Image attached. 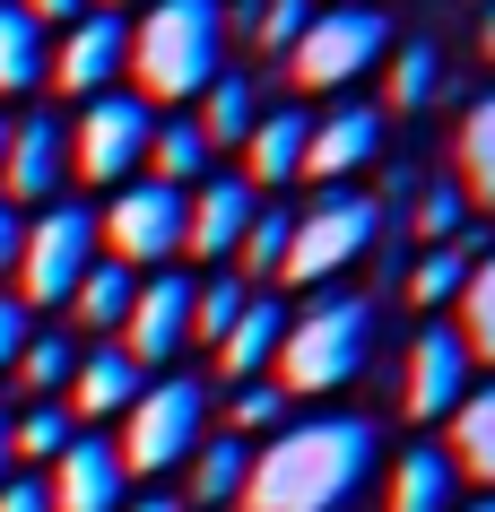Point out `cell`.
Listing matches in <instances>:
<instances>
[{"label": "cell", "mask_w": 495, "mask_h": 512, "mask_svg": "<svg viewBox=\"0 0 495 512\" xmlns=\"http://www.w3.org/2000/svg\"><path fill=\"white\" fill-rule=\"evenodd\" d=\"M374 460H383V434L365 417H287L270 443H252L244 512H348Z\"/></svg>", "instance_id": "cell-1"}, {"label": "cell", "mask_w": 495, "mask_h": 512, "mask_svg": "<svg viewBox=\"0 0 495 512\" xmlns=\"http://www.w3.org/2000/svg\"><path fill=\"white\" fill-rule=\"evenodd\" d=\"M139 79V105L165 113L200 96V87L226 70V9L218 0H148L131 27V61H122Z\"/></svg>", "instance_id": "cell-2"}, {"label": "cell", "mask_w": 495, "mask_h": 512, "mask_svg": "<svg viewBox=\"0 0 495 512\" xmlns=\"http://www.w3.org/2000/svg\"><path fill=\"white\" fill-rule=\"evenodd\" d=\"M374 330H383L374 296H357V287H330V296H313L296 322H287L270 382L287 391V400H330V391H348V382L374 365Z\"/></svg>", "instance_id": "cell-3"}, {"label": "cell", "mask_w": 495, "mask_h": 512, "mask_svg": "<svg viewBox=\"0 0 495 512\" xmlns=\"http://www.w3.org/2000/svg\"><path fill=\"white\" fill-rule=\"evenodd\" d=\"M200 443H209V382L200 374H148L139 400L122 408V434H113L122 478H165V469H183Z\"/></svg>", "instance_id": "cell-4"}, {"label": "cell", "mask_w": 495, "mask_h": 512, "mask_svg": "<svg viewBox=\"0 0 495 512\" xmlns=\"http://www.w3.org/2000/svg\"><path fill=\"white\" fill-rule=\"evenodd\" d=\"M374 243H383V191H313V209L287 226L278 287H322L330 296Z\"/></svg>", "instance_id": "cell-5"}, {"label": "cell", "mask_w": 495, "mask_h": 512, "mask_svg": "<svg viewBox=\"0 0 495 512\" xmlns=\"http://www.w3.org/2000/svg\"><path fill=\"white\" fill-rule=\"evenodd\" d=\"M391 18L383 9H365V0H330V9H313L304 18V35L287 44V87H304V96H339V87H357L374 61H391Z\"/></svg>", "instance_id": "cell-6"}, {"label": "cell", "mask_w": 495, "mask_h": 512, "mask_svg": "<svg viewBox=\"0 0 495 512\" xmlns=\"http://www.w3.org/2000/svg\"><path fill=\"white\" fill-rule=\"evenodd\" d=\"M105 261V243H96V209L87 200H44L27 217V235H18V270H9V296L44 313V304H70L87 270Z\"/></svg>", "instance_id": "cell-7"}, {"label": "cell", "mask_w": 495, "mask_h": 512, "mask_svg": "<svg viewBox=\"0 0 495 512\" xmlns=\"http://www.w3.org/2000/svg\"><path fill=\"white\" fill-rule=\"evenodd\" d=\"M148 131H157V113L139 105V96H87L79 122H61V157H70V174L96 191H122L139 183V157H148Z\"/></svg>", "instance_id": "cell-8"}, {"label": "cell", "mask_w": 495, "mask_h": 512, "mask_svg": "<svg viewBox=\"0 0 495 512\" xmlns=\"http://www.w3.org/2000/svg\"><path fill=\"white\" fill-rule=\"evenodd\" d=\"M183 209H192V191H165V183H122L113 191V209H96V243H105L122 270H165L174 252H183Z\"/></svg>", "instance_id": "cell-9"}, {"label": "cell", "mask_w": 495, "mask_h": 512, "mask_svg": "<svg viewBox=\"0 0 495 512\" xmlns=\"http://www.w3.org/2000/svg\"><path fill=\"white\" fill-rule=\"evenodd\" d=\"M113 348L131 356L139 374H165L174 356L192 348V278L183 270H148L131 287V313H122V330H113Z\"/></svg>", "instance_id": "cell-10"}, {"label": "cell", "mask_w": 495, "mask_h": 512, "mask_svg": "<svg viewBox=\"0 0 495 512\" xmlns=\"http://www.w3.org/2000/svg\"><path fill=\"white\" fill-rule=\"evenodd\" d=\"M383 157V105H330L313 113V139H304V183L348 191L357 174H374Z\"/></svg>", "instance_id": "cell-11"}, {"label": "cell", "mask_w": 495, "mask_h": 512, "mask_svg": "<svg viewBox=\"0 0 495 512\" xmlns=\"http://www.w3.org/2000/svg\"><path fill=\"white\" fill-rule=\"evenodd\" d=\"M122 61H131V27L113 18V9H87L79 27H61V44H53V70L44 79L61 87V96H113V79H122Z\"/></svg>", "instance_id": "cell-12"}, {"label": "cell", "mask_w": 495, "mask_h": 512, "mask_svg": "<svg viewBox=\"0 0 495 512\" xmlns=\"http://www.w3.org/2000/svg\"><path fill=\"white\" fill-rule=\"evenodd\" d=\"M461 400H469V348H461V330L426 322L409 339V365H400V408L435 426V417H452Z\"/></svg>", "instance_id": "cell-13"}, {"label": "cell", "mask_w": 495, "mask_h": 512, "mask_svg": "<svg viewBox=\"0 0 495 512\" xmlns=\"http://www.w3.org/2000/svg\"><path fill=\"white\" fill-rule=\"evenodd\" d=\"M44 495H53V512H122V504H131V478H122L113 434L79 426V434H70V452L44 469Z\"/></svg>", "instance_id": "cell-14"}, {"label": "cell", "mask_w": 495, "mask_h": 512, "mask_svg": "<svg viewBox=\"0 0 495 512\" xmlns=\"http://www.w3.org/2000/svg\"><path fill=\"white\" fill-rule=\"evenodd\" d=\"M61 174H70V157H61V113H18L9 122V148H0V200L9 209H44V200H61Z\"/></svg>", "instance_id": "cell-15"}, {"label": "cell", "mask_w": 495, "mask_h": 512, "mask_svg": "<svg viewBox=\"0 0 495 512\" xmlns=\"http://www.w3.org/2000/svg\"><path fill=\"white\" fill-rule=\"evenodd\" d=\"M252 217H261V191H252L244 174H209V183L192 191V209H183V252L209 261V270H226Z\"/></svg>", "instance_id": "cell-16"}, {"label": "cell", "mask_w": 495, "mask_h": 512, "mask_svg": "<svg viewBox=\"0 0 495 512\" xmlns=\"http://www.w3.org/2000/svg\"><path fill=\"white\" fill-rule=\"evenodd\" d=\"M296 322V304L278 296V287H252V304L235 313V330L218 339V382H261L278 365V339Z\"/></svg>", "instance_id": "cell-17"}, {"label": "cell", "mask_w": 495, "mask_h": 512, "mask_svg": "<svg viewBox=\"0 0 495 512\" xmlns=\"http://www.w3.org/2000/svg\"><path fill=\"white\" fill-rule=\"evenodd\" d=\"M304 139H313V113L304 105H261V122H252L244 139V183L270 200V191L304 183Z\"/></svg>", "instance_id": "cell-18"}, {"label": "cell", "mask_w": 495, "mask_h": 512, "mask_svg": "<svg viewBox=\"0 0 495 512\" xmlns=\"http://www.w3.org/2000/svg\"><path fill=\"white\" fill-rule=\"evenodd\" d=\"M139 365L122 348H113V339H87L79 348V365H70V391H61V408H70V417H79V426H96V417H122V408L139 400Z\"/></svg>", "instance_id": "cell-19"}, {"label": "cell", "mask_w": 495, "mask_h": 512, "mask_svg": "<svg viewBox=\"0 0 495 512\" xmlns=\"http://www.w3.org/2000/svg\"><path fill=\"white\" fill-rule=\"evenodd\" d=\"M391 512H461V469L443 443H409L391 460Z\"/></svg>", "instance_id": "cell-20"}, {"label": "cell", "mask_w": 495, "mask_h": 512, "mask_svg": "<svg viewBox=\"0 0 495 512\" xmlns=\"http://www.w3.org/2000/svg\"><path fill=\"white\" fill-rule=\"evenodd\" d=\"M139 174H148V183H165V191H200V183H209V139L192 131V113H157Z\"/></svg>", "instance_id": "cell-21"}, {"label": "cell", "mask_w": 495, "mask_h": 512, "mask_svg": "<svg viewBox=\"0 0 495 512\" xmlns=\"http://www.w3.org/2000/svg\"><path fill=\"white\" fill-rule=\"evenodd\" d=\"M252 122H261V96H252V79H244V70H218V79L200 87L192 131L209 139V157H218V148H244V139H252Z\"/></svg>", "instance_id": "cell-22"}, {"label": "cell", "mask_w": 495, "mask_h": 512, "mask_svg": "<svg viewBox=\"0 0 495 512\" xmlns=\"http://www.w3.org/2000/svg\"><path fill=\"white\" fill-rule=\"evenodd\" d=\"M44 70H53V35L35 27L18 0H0V96H27V87H44Z\"/></svg>", "instance_id": "cell-23"}, {"label": "cell", "mask_w": 495, "mask_h": 512, "mask_svg": "<svg viewBox=\"0 0 495 512\" xmlns=\"http://www.w3.org/2000/svg\"><path fill=\"white\" fill-rule=\"evenodd\" d=\"M70 434H79V417H70L61 400H27L18 417H9V460L44 478V469H53V460L70 452Z\"/></svg>", "instance_id": "cell-24"}, {"label": "cell", "mask_w": 495, "mask_h": 512, "mask_svg": "<svg viewBox=\"0 0 495 512\" xmlns=\"http://www.w3.org/2000/svg\"><path fill=\"white\" fill-rule=\"evenodd\" d=\"M443 452H452L461 478H478L495 495V382H487V391H469V400L452 408V443H443Z\"/></svg>", "instance_id": "cell-25"}, {"label": "cell", "mask_w": 495, "mask_h": 512, "mask_svg": "<svg viewBox=\"0 0 495 512\" xmlns=\"http://www.w3.org/2000/svg\"><path fill=\"white\" fill-rule=\"evenodd\" d=\"M131 287H139V278L122 270V261H96V270L70 287V322H79L87 339H113V330H122V313H131Z\"/></svg>", "instance_id": "cell-26"}, {"label": "cell", "mask_w": 495, "mask_h": 512, "mask_svg": "<svg viewBox=\"0 0 495 512\" xmlns=\"http://www.w3.org/2000/svg\"><path fill=\"white\" fill-rule=\"evenodd\" d=\"M452 330H461V348H469V365H495V243L469 261V278H461V304H452Z\"/></svg>", "instance_id": "cell-27"}, {"label": "cell", "mask_w": 495, "mask_h": 512, "mask_svg": "<svg viewBox=\"0 0 495 512\" xmlns=\"http://www.w3.org/2000/svg\"><path fill=\"white\" fill-rule=\"evenodd\" d=\"M183 469H192V495L209 512L218 504H244V478H252V443H235V434H209V443H200L192 460H183Z\"/></svg>", "instance_id": "cell-28"}, {"label": "cell", "mask_w": 495, "mask_h": 512, "mask_svg": "<svg viewBox=\"0 0 495 512\" xmlns=\"http://www.w3.org/2000/svg\"><path fill=\"white\" fill-rule=\"evenodd\" d=\"M79 348H87V339H70V330H35L27 348H18V365H9V374H18V391H27V400H61V391H70Z\"/></svg>", "instance_id": "cell-29"}, {"label": "cell", "mask_w": 495, "mask_h": 512, "mask_svg": "<svg viewBox=\"0 0 495 512\" xmlns=\"http://www.w3.org/2000/svg\"><path fill=\"white\" fill-rule=\"evenodd\" d=\"M461 278H469V252L461 243H435V252L409 261V304L426 322H443V304H461Z\"/></svg>", "instance_id": "cell-30"}, {"label": "cell", "mask_w": 495, "mask_h": 512, "mask_svg": "<svg viewBox=\"0 0 495 512\" xmlns=\"http://www.w3.org/2000/svg\"><path fill=\"white\" fill-rule=\"evenodd\" d=\"M461 191L495 209V87L469 105V122H461Z\"/></svg>", "instance_id": "cell-31"}, {"label": "cell", "mask_w": 495, "mask_h": 512, "mask_svg": "<svg viewBox=\"0 0 495 512\" xmlns=\"http://www.w3.org/2000/svg\"><path fill=\"white\" fill-rule=\"evenodd\" d=\"M252 304V287L235 270H209V278H192V339H209L218 348L226 330H235V313Z\"/></svg>", "instance_id": "cell-32"}, {"label": "cell", "mask_w": 495, "mask_h": 512, "mask_svg": "<svg viewBox=\"0 0 495 512\" xmlns=\"http://www.w3.org/2000/svg\"><path fill=\"white\" fill-rule=\"evenodd\" d=\"M435 96H443L435 44H391V113H426Z\"/></svg>", "instance_id": "cell-33"}, {"label": "cell", "mask_w": 495, "mask_h": 512, "mask_svg": "<svg viewBox=\"0 0 495 512\" xmlns=\"http://www.w3.org/2000/svg\"><path fill=\"white\" fill-rule=\"evenodd\" d=\"M287 226H296V209H270V200H261V217L244 226V243H235L226 270H235V278H278V261H287Z\"/></svg>", "instance_id": "cell-34"}, {"label": "cell", "mask_w": 495, "mask_h": 512, "mask_svg": "<svg viewBox=\"0 0 495 512\" xmlns=\"http://www.w3.org/2000/svg\"><path fill=\"white\" fill-rule=\"evenodd\" d=\"M322 0H252V18H244V35H252V53H270V61H287V44L304 35V18H313Z\"/></svg>", "instance_id": "cell-35"}, {"label": "cell", "mask_w": 495, "mask_h": 512, "mask_svg": "<svg viewBox=\"0 0 495 512\" xmlns=\"http://www.w3.org/2000/svg\"><path fill=\"white\" fill-rule=\"evenodd\" d=\"M287 426V391H278L270 374L261 382H235V408H226V434L244 443V434H278Z\"/></svg>", "instance_id": "cell-36"}, {"label": "cell", "mask_w": 495, "mask_h": 512, "mask_svg": "<svg viewBox=\"0 0 495 512\" xmlns=\"http://www.w3.org/2000/svg\"><path fill=\"white\" fill-rule=\"evenodd\" d=\"M461 183H435V191H417L409 200V226H417V243H426V252H435V243H461Z\"/></svg>", "instance_id": "cell-37"}, {"label": "cell", "mask_w": 495, "mask_h": 512, "mask_svg": "<svg viewBox=\"0 0 495 512\" xmlns=\"http://www.w3.org/2000/svg\"><path fill=\"white\" fill-rule=\"evenodd\" d=\"M27 339H35V313L9 296V287H0V374L18 365V348H27Z\"/></svg>", "instance_id": "cell-38"}, {"label": "cell", "mask_w": 495, "mask_h": 512, "mask_svg": "<svg viewBox=\"0 0 495 512\" xmlns=\"http://www.w3.org/2000/svg\"><path fill=\"white\" fill-rule=\"evenodd\" d=\"M0 512H53V495H44L35 469H9V478H0Z\"/></svg>", "instance_id": "cell-39"}, {"label": "cell", "mask_w": 495, "mask_h": 512, "mask_svg": "<svg viewBox=\"0 0 495 512\" xmlns=\"http://www.w3.org/2000/svg\"><path fill=\"white\" fill-rule=\"evenodd\" d=\"M18 9H27L35 27H79V18L96 9V0H18Z\"/></svg>", "instance_id": "cell-40"}, {"label": "cell", "mask_w": 495, "mask_h": 512, "mask_svg": "<svg viewBox=\"0 0 495 512\" xmlns=\"http://www.w3.org/2000/svg\"><path fill=\"white\" fill-rule=\"evenodd\" d=\"M18 235H27V209L0 200V287H9V270H18Z\"/></svg>", "instance_id": "cell-41"}, {"label": "cell", "mask_w": 495, "mask_h": 512, "mask_svg": "<svg viewBox=\"0 0 495 512\" xmlns=\"http://www.w3.org/2000/svg\"><path fill=\"white\" fill-rule=\"evenodd\" d=\"M122 512H183V504H174V495H131Z\"/></svg>", "instance_id": "cell-42"}, {"label": "cell", "mask_w": 495, "mask_h": 512, "mask_svg": "<svg viewBox=\"0 0 495 512\" xmlns=\"http://www.w3.org/2000/svg\"><path fill=\"white\" fill-rule=\"evenodd\" d=\"M478 53L495 61V0H487V18H478Z\"/></svg>", "instance_id": "cell-43"}, {"label": "cell", "mask_w": 495, "mask_h": 512, "mask_svg": "<svg viewBox=\"0 0 495 512\" xmlns=\"http://www.w3.org/2000/svg\"><path fill=\"white\" fill-rule=\"evenodd\" d=\"M9 469H18V460H9V408H0V478H9Z\"/></svg>", "instance_id": "cell-44"}, {"label": "cell", "mask_w": 495, "mask_h": 512, "mask_svg": "<svg viewBox=\"0 0 495 512\" xmlns=\"http://www.w3.org/2000/svg\"><path fill=\"white\" fill-rule=\"evenodd\" d=\"M96 9H113V18H122V9H148V0H96Z\"/></svg>", "instance_id": "cell-45"}, {"label": "cell", "mask_w": 495, "mask_h": 512, "mask_svg": "<svg viewBox=\"0 0 495 512\" xmlns=\"http://www.w3.org/2000/svg\"><path fill=\"white\" fill-rule=\"evenodd\" d=\"M461 512H495V495H478V504H461Z\"/></svg>", "instance_id": "cell-46"}, {"label": "cell", "mask_w": 495, "mask_h": 512, "mask_svg": "<svg viewBox=\"0 0 495 512\" xmlns=\"http://www.w3.org/2000/svg\"><path fill=\"white\" fill-rule=\"evenodd\" d=\"M0 148H9V113H0Z\"/></svg>", "instance_id": "cell-47"}]
</instances>
